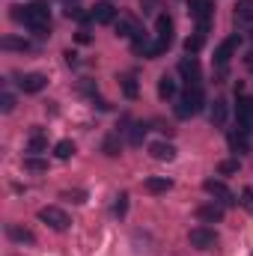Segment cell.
<instances>
[{
  "label": "cell",
  "instance_id": "cell-1",
  "mask_svg": "<svg viewBox=\"0 0 253 256\" xmlns=\"http://www.w3.org/2000/svg\"><path fill=\"white\" fill-rule=\"evenodd\" d=\"M12 18L18 24H24L36 39H48L51 36V9L45 0H33L27 6H12Z\"/></svg>",
  "mask_w": 253,
  "mask_h": 256
},
{
  "label": "cell",
  "instance_id": "cell-2",
  "mask_svg": "<svg viewBox=\"0 0 253 256\" xmlns=\"http://www.w3.org/2000/svg\"><path fill=\"white\" fill-rule=\"evenodd\" d=\"M202 104H206L202 86H188V90L179 96V102H176V116H179V120H190V116H196V114L202 110Z\"/></svg>",
  "mask_w": 253,
  "mask_h": 256
},
{
  "label": "cell",
  "instance_id": "cell-3",
  "mask_svg": "<svg viewBox=\"0 0 253 256\" xmlns=\"http://www.w3.org/2000/svg\"><path fill=\"white\" fill-rule=\"evenodd\" d=\"M39 220L42 224H48L51 230H57V232H66L68 230V224H72V218L66 214L60 206H45V208H39Z\"/></svg>",
  "mask_w": 253,
  "mask_h": 256
},
{
  "label": "cell",
  "instance_id": "cell-4",
  "mask_svg": "<svg viewBox=\"0 0 253 256\" xmlns=\"http://www.w3.org/2000/svg\"><path fill=\"white\" fill-rule=\"evenodd\" d=\"M236 128L242 131H253V98L250 96H238V104H236Z\"/></svg>",
  "mask_w": 253,
  "mask_h": 256
},
{
  "label": "cell",
  "instance_id": "cell-5",
  "mask_svg": "<svg viewBox=\"0 0 253 256\" xmlns=\"http://www.w3.org/2000/svg\"><path fill=\"white\" fill-rule=\"evenodd\" d=\"M188 242L196 248V250H212L218 244V232L208 230V226H194L188 232Z\"/></svg>",
  "mask_w": 253,
  "mask_h": 256
},
{
  "label": "cell",
  "instance_id": "cell-6",
  "mask_svg": "<svg viewBox=\"0 0 253 256\" xmlns=\"http://www.w3.org/2000/svg\"><path fill=\"white\" fill-rule=\"evenodd\" d=\"M202 191L212 194L220 206H236V196H232V191H230L220 179H206V182H202Z\"/></svg>",
  "mask_w": 253,
  "mask_h": 256
},
{
  "label": "cell",
  "instance_id": "cell-7",
  "mask_svg": "<svg viewBox=\"0 0 253 256\" xmlns=\"http://www.w3.org/2000/svg\"><path fill=\"white\" fill-rule=\"evenodd\" d=\"M238 45H242V36H238V33H232L230 39H224V42L218 45V51H214V63L224 68V66L232 60V54L238 51Z\"/></svg>",
  "mask_w": 253,
  "mask_h": 256
},
{
  "label": "cell",
  "instance_id": "cell-8",
  "mask_svg": "<svg viewBox=\"0 0 253 256\" xmlns=\"http://www.w3.org/2000/svg\"><path fill=\"white\" fill-rule=\"evenodd\" d=\"M155 30H158L155 39H158L164 48H170V45H173V30H176V27H173V18H170L167 12H158V18H155Z\"/></svg>",
  "mask_w": 253,
  "mask_h": 256
},
{
  "label": "cell",
  "instance_id": "cell-9",
  "mask_svg": "<svg viewBox=\"0 0 253 256\" xmlns=\"http://www.w3.org/2000/svg\"><path fill=\"white\" fill-rule=\"evenodd\" d=\"M18 86H21V92L33 96V92H42V90L48 86V78H45L42 72H27V74L18 78Z\"/></svg>",
  "mask_w": 253,
  "mask_h": 256
},
{
  "label": "cell",
  "instance_id": "cell-10",
  "mask_svg": "<svg viewBox=\"0 0 253 256\" xmlns=\"http://www.w3.org/2000/svg\"><path fill=\"white\" fill-rule=\"evenodd\" d=\"M179 74L185 78L188 86H202V72H200V63H196L194 57H185V60L179 63Z\"/></svg>",
  "mask_w": 253,
  "mask_h": 256
},
{
  "label": "cell",
  "instance_id": "cell-11",
  "mask_svg": "<svg viewBox=\"0 0 253 256\" xmlns=\"http://www.w3.org/2000/svg\"><path fill=\"white\" fill-rule=\"evenodd\" d=\"M188 9L200 24H208L212 15H214V3H212V0H188Z\"/></svg>",
  "mask_w": 253,
  "mask_h": 256
},
{
  "label": "cell",
  "instance_id": "cell-12",
  "mask_svg": "<svg viewBox=\"0 0 253 256\" xmlns=\"http://www.w3.org/2000/svg\"><path fill=\"white\" fill-rule=\"evenodd\" d=\"M90 12H92V21H96V24H116V9H114V3H108V0H104V3H96Z\"/></svg>",
  "mask_w": 253,
  "mask_h": 256
},
{
  "label": "cell",
  "instance_id": "cell-13",
  "mask_svg": "<svg viewBox=\"0 0 253 256\" xmlns=\"http://www.w3.org/2000/svg\"><path fill=\"white\" fill-rule=\"evenodd\" d=\"M6 236H9V242H15V244H36V236H33L27 226H18V224H6Z\"/></svg>",
  "mask_w": 253,
  "mask_h": 256
},
{
  "label": "cell",
  "instance_id": "cell-14",
  "mask_svg": "<svg viewBox=\"0 0 253 256\" xmlns=\"http://www.w3.org/2000/svg\"><path fill=\"white\" fill-rule=\"evenodd\" d=\"M226 140H230V149H232L236 155L250 152V134H248V131H242V128H238V131H230Z\"/></svg>",
  "mask_w": 253,
  "mask_h": 256
},
{
  "label": "cell",
  "instance_id": "cell-15",
  "mask_svg": "<svg viewBox=\"0 0 253 256\" xmlns=\"http://www.w3.org/2000/svg\"><path fill=\"white\" fill-rule=\"evenodd\" d=\"M149 155L155 161H173L176 158V146L173 143H164V140H155V143H149Z\"/></svg>",
  "mask_w": 253,
  "mask_h": 256
},
{
  "label": "cell",
  "instance_id": "cell-16",
  "mask_svg": "<svg viewBox=\"0 0 253 256\" xmlns=\"http://www.w3.org/2000/svg\"><path fill=\"white\" fill-rule=\"evenodd\" d=\"M196 218H200L202 224H220V220H224V206L206 202V206H200V208H196Z\"/></svg>",
  "mask_w": 253,
  "mask_h": 256
},
{
  "label": "cell",
  "instance_id": "cell-17",
  "mask_svg": "<svg viewBox=\"0 0 253 256\" xmlns=\"http://www.w3.org/2000/svg\"><path fill=\"white\" fill-rule=\"evenodd\" d=\"M176 92H179L176 78H173V74H161V78H158V96H161L164 102H173V98H176Z\"/></svg>",
  "mask_w": 253,
  "mask_h": 256
},
{
  "label": "cell",
  "instance_id": "cell-18",
  "mask_svg": "<svg viewBox=\"0 0 253 256\" xmlns=\"http://www.w3.org/2000/svg\"><path fill=\"white\" fill-rule=\"evenodd\" d=\"M208 120H212V126H214V128L226 126V102H224V98H218V102L212 104V110H208Z\"/></svg>",
  "mask_w": 253,
  "mask_h": 256
},
{
  "label": "cell",
  "instance_id": "cell-19",
  "mask_svg": "<svg viewBox=\"0 0 253 256\" xmlns=\"http://www.w3.org/2000/svg\"><path fill=\"white\" fill-rule=\"evenodd\" d=\"M170 188H173V182L164 179V176H149V179H146V191L149 194H167Z\"/></svg>",
  "mask_w": 253,
  "mask_h": 256
},
{
  "label": "cell",
  "instance_id": "cell-20",
  "mask_svg": "<svg viewBox=\"0 0 253 256\" xmlns=\"http://www.w3.org/2000/svg\"><path fill=\"white\" fill-rule=\"evenodd\" d=\"M0 48H6V51H30L33 45L27 39H18V36H3L0 39Z\"/></svg>",
  "mask_w": 253,
  "mask_h": 256
},
{
  "label": "cell",
  "instance_id": "cell-21",
  "mask_svg": "<svg viewBox=\"0 0 253 256\" xmlns=\"http://www.w3.org/2000/svg\"><path fill=\"white\" fill-rule=\"evenodd\" d=\"M120 86H122L126 98H137V96H140V86H137V78H134V74H122V78H120Z\"/></svg>",
  "mask_w": 253,
  "mask_h": 256
},
{
  "label": "cell",
  "instance_id": "cell-22",
  "mask_svg": "<svg viewBox=\"0 0 253 256\" xmlns=\"http://www.w3.org/2000/svg\"><path fill=\"white\" fill-rule=\"evenodd\" d=\"M202 45H206V33H200V30H196L194 36L185 39V51H188L190 57H194V54H200V51H202Z\"/></svg>",
  "mask_w": 253,
  "mask_h": 256
},
{
  "label": "cell",
  "instance_id": "cell-23",
  "mask_svg": "<svg viewBox=\"0 0 253 256\" xmlns=\"http://www.w3.org/2000/svg\"><path fill=\"white\" fill-rule=\"evenodd\" d=\"M236 21H238V24L253 21V0H242V3L236 6Z\"/></svg>",
  "mask_w": 253,
  "mask_h": 256
},
{
  "label": "cell",
  "instance_id": "cell-24",
  "mask_svg": "<svg viewBox=\"0 0 253 256\" xmlns=\"http://www.w3.org/2000/svg\"><path fill=\"white\" fill-rule=\"evenodd\" d=\"M27 149H30V152H45V149H48V137H45V134L36 128V131L30 134V143H27Z\"/></svg>",
  "mask_w": 253,
  "mask_h": 256
},
{
  "label": "cell",
  "instance_id": "cell-25",
  "mask_svg": "<svg viewBox=\"0 0 253 256\" xmlns=\"http://www.w3.org/2000/svg\"><path fill=\"white\" fill-rule=\"evenodd\" d=\"M102 149H104V155H110V158H116V155L122 152V143H120V134H110V137H104V143H102Z\"/></svg>",
  "mask_w": 253,
  "mask_h": 256
},
{
  "label": "cell",
  "instance_id": "cell-26",
  "mask_svg": "<svg viewBox=\"0 0 253 256\" xmlns=\"http://www.w3.org/2000/svg\"><path fill=\"white\" fill-rule=\"evenodd\" d=\"M137 30H140V27H137V21H131V18H120V21H116V36H128V39H134Z\"/></svg>",
  "mask_w": 253,
  "mask_h": 256
},
{
  "label": "cell",
  "instance_id": "cell-27",
  "mask_svg": "<svg viewBox=\"0 0 253 256\" xmlns=\"http://www.w3.org/2000/svg\"><path fill=\"white\" fill-rule=\"evenodd\" d=\"M24 170H30V173H45V170H48V161L30 155V158H24Z\"/></svg>",
  "mask_w": 253,
  "mask_h": 256
},
{
  "label": "cell",
  "instance_id": "cell-28",
  "mask_svg": "<svg viewBox=\"0 0 253 256\" xmlns=\"http://www.w3.org/2000/svg\"><path fill=\"white\" fill-rule=\"evenodd\" d=\"M54 155H57L60 161H68V158L74 155V143H72V140H60V143L54 146Z\"/></svg>",
  "mask_w": 253,
  "mask_h": 256
},
{
  "label": "cell",
  "instance_id": "cell-29",
  "mask_svg": "<svg viewBox=\"0 0 253 256\" xmlns=\"http://www.w3.org/2000/svg\"><path fill=\"white\" fill-rule=\"evenodd\" d=\"M238 167H242L238 158H230V161H220V164H218V173H220V176H236Z\"/></svg>",
  "mask_w": 253,
  "mask_h": 256
},
{
  "label": "cell",
  "instance_id": "cell-30",
  "mask_svg": "<svg viewBox=\"0 0 253 256\" xmlns=\"http://www.w3.org/2000/svg\"><path fill=\"white\" fill-rule=\"evenodd\" d=\"M146 131H149L146 122H134V126H131V146H140L143 137H146Z\"/></svg>",
  "mask_w": 253,
  "mask_h": 256
},
{
  "label": "cell",
  "instance_id": "cell-31",
  "mask_svg": "<svg viewBox=\"0 0 253 256\" xmlns=\"http://www.w3.org/2000/svg\"><path fill=\"white\" fill-rule=\"evenodd\" d=\"M0 110H3V114H12V110H15V96H12V92H3V96H0Z\"/></svg>",
  "mask_w": 253,
  "mask_h": 256
},
{
  "label": "cell",
  "instance_id": "cell-32",
  "mask_svg": "<svg viewBox=\"0 0 253 256\" xmlns=\"http://www.w3.org/2000/svg\"><path fill=\"white\" fill-rule=\"evenodd\" d=\"M126 212H128V194H120L116 196V206H114V214L116 218H126Z\"/></svg>",
  "mask_w": 253,
  "mask_h": 256
},
{
  "label": "cell",
  "instance_id": "cell-33",
  "mask_svg": "<svg viewBox=\"0 0 253 256\" xmlns=\"http://www.w3.org/2000/svg\"><path fill=\"white\" fill-rule=\"evenodd\" d=\"M158 6H161V0H140L143 15H155V12H158Z\"/></svg>",
  "mask_w": 253,
  "mask_h": 256
},
{
  "label": "cell",
  "instance_id": "cell-34",
  "mask_svg": "<svg viewBox=\"0 0 253 256\" xmlns=\"http://www.w3.org/2000/svg\"><path fill=\"white\" fill-rule=\"evenodd\" d=\"M63 200H72V202L80 206V202H86V194L84 191H63Z\"/></svg>",
  "mask_w": 253,
  "mask_h": 256
},
{
  "label": "cell",
  "instance_id": "cell-35",
  "mask_svg": "<svg viewBox=\"0 0 253 256\" xmlns=\"http://www.w3.org/2000/svg\"><path fill=\"white\" fill-rule=\"evenodd\" d=\"M238 202H242V206H244L248 212H253V188H244V191H242V200H238Z\"/></svg>",
  "mask_w": 253,
  "mask_h": 256
},
{
  "label": "cell",
  "instance_id": "cell-36",
  "mask_svg": "<svg viewBox=\"0 0 253 256\" xmlns=\"http://www.w3.org/2000/svg\"><path fill=\"white\" fill-rule=\"evenodd\" d=\"M63 57H66V63L68 66H78V54H74V51H66Z\"/></svg>",
  "mask_w": 253,
  "mask_h": 256
},
{
  "label": "cell",
  "instance_id": "cell-37",
  "mask_svg": "<svg viewBox=\"0 0 253 256\" xmlns=\"http://www.w3.org/2000/svg\"><path fill=\"white\" fill-rule=\"evenodd\" d=\"M78 42H84V45H86V42H90V33H86V30H80V33H78Z\"/></svg>",
  "mask_w": 253,
  "mask_h": 256
},
{
  "label": "cell",
  "instance_id": "cell-38",
  "mask_svg": "<svg viewBox=\"0 0 253 256\" xmlns=\"http://www.w3.org/2000/svg\"><path fill=\"white\" fill-rule=\"evenodd\" d=\"M244 63H248V66H253V51L248 54V57H244Z\"/></svg>",
  "mask_w": 253,
  "mask_h": 256
},
{
  "label": "cell",
  "instance_id": "cell-39",
  "mask_svg": "<svg viewBox=\"0 0 253 256\" xmlns=\"http://www.w3.org/2000/svg\"><path fill=\"white\" fill-rule=\"evenodd\" d=\"M250 39H253V30H250Z\"/></svg>",
  "mask_w": 253,
  "mask_h": 256
}]
</instances>
